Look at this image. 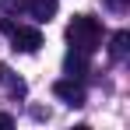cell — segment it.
<instances>
[{"label":"cell","instance_id":"9","mask_svg":"<svg viewBox=\"0 0 130 130\" xmlns=\"http://www.w3.org/2000/svg\"><path fill=\"white\" fill-rule=\"evenodd\" d=\"M109 7H112V11H123V7H127V0H106Z\"/></svg>","mask_w":130,"mask_h":130},{"label":"cell","instance_id":"3","mask_svg":"<svg viewBox=\"0 0 130 130\" xmlns=\"http://www.w3.org/2000/svg\"><path fill=\"white\" fill-rule=\"evenodd\" d=\"M7 35H11V46H14L18 53H35V49L42 46V32H39V28H28V25H14Z\"/></svg>","mask_w":130,"mask_h":130},{"label":"cell","instance_id":"5","mask_svg":"<svg viewBox=\"0 0 130 130\" xmlns=\"http://www.w3.org/2000/svg\"><path fill=\"white\" fill-rule=\"evenodd\" d=\"M63 70H67V77H85L88 74V53L70 49V53L63 56Z\"/></svg>","mask_w":130,"mask_h":130},{"label":"cell","instance_id":"4","mask_svg":"<svg viewBox=\"0 0 130 130\" xmlns=\"http://www.w3.org/2000/svg\"><path fill=\"white\" fill-rule=\"evenodd\" d=\"M53 95L63 99L67 106H74V109L88 102V95H85V88L77 85V77H63V81H56V85H53Z\"/></svg>","mask_w":130,"mask_h":130},{"label":"cell","instance_id":"7","mask_svg":"<svg viewBox=\"0 0 130 130\" xmlns=\"http://www.w3.org/2000/svg\"><path fill=\"white\" fill-rule=\"evenodd\" d=\"M127 49H130V32H116L112 42H109V56H112V60H123Z\"/></svg>","mask_w":130,"mask_h":130},{"label":"cell","instance_id":"1","mask_svg":"<svg viewBox=\"0 0 130 130\" xmlns=\"http://www.w3.org/2000/svg\"><path fill=\"white\" fill-rule=\"evenodd\" d=\"M67 42H70V49H81V53L91 56V53L102 46V25H99V18L74 14V21L67 25Z\"/></svg>","mask_w":130,"mask_h":130},{"label":"cell","instance_id":"2","mask_svg":"<svg viewBox=\"0 0 130 130\" xmlns=\"http://www.w3.org/2000/svg\"><path fill=\"white\" fill-rule=\"evenodd\" d=\"M7 11H28L35 21H49L56 14V0H4Z\"/></svg>","mask_w":130,"mask_h":130},{"label":"cell","instance_id":"6","mask_svg":"<svg viewBox=\"0 0 130 130\" xmlns=\"http://www.w3.org/2000/svg\"><path fill=\"white\" fill-rule=\"evenodd\" d=\"M0 85L7 88L14 99H25V91H28V88H25V81H21V77H18V74H14L7 63H0Z\"/></svg>","mask_w":130,"mask_h":130},{"label":"cell","instance_id":"8","mask_svg":"<svg viewBox=\"0 0 130 130\" xmlns=\"http://www.w3.org/2000/svg\"><path fill=\"white\" fill-rule=\"evenodd\" d=\"M0 127H14V116H7V112H0Z\"/></svg>","mask_w":130,"mask_h":130}]
</instances>
